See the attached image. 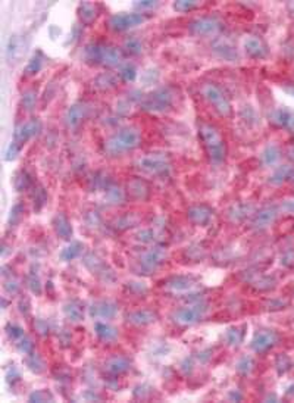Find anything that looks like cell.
Segmentation results:
<instances>
[{
	"instance_id": "7402d4cb",
	"label": "cell",
	"mask_w": 294,
	"mask_h": 403,
	"mask_svg": "<svg viewBox=\"0 0 294 403\" xmlns=\"http://www.w3.org/2000/svg\"><path fill=\"white\" fill-rule=\"evenodd\" d=\"M55 227H56L58 234L62 235L64 238H69V235L72 234V228H71L68 219H66L64 215L56 216V219H55Z\"/></svg>"
},
{
	"instance_id": "484cf974",
	"label": "cell",
	"mask_w": 294,
	"mask_h": 403,
	"mask_svg": "<svg viewBox=\"0 0 294 403\" xmlns=\"http://www.w3.org/2000/svg\"><path fill=\"white\" fill-rule=\"evenodd\" d=\"M107 369L110 372H124L128 369V362L124 358H113L109 364H107Z\"/></svg>"
},
{
	"instance_id": "f546056e",
	"label": "cell",
	"mask_w": 294,
	"mask_h": 403,
	"mask_svg": "<svg viewBox=\"0 0 294 403\" xmlns=\"http://www.w3.org/2000/svg\"><path fill=\"white\" fill-rule=\"evenodd\" d=\"M197 6H198V3H196V1H177L174 4V9L180 10V12H187V10L196 9Z\"/></svg>"
},
{
	"instance_id": "5b68a950",
	"label": "cell",
	"mask_w": 294,
	"mask_h": 403,
	"mask_svg": "<svg viewBox=\"0 0 294 403\" xmlns=\"http://www.w3.org/2000/svg\"><path fill=\"white\" fill-rule=\"evenodd\" d=\"M146 19H147V16L144 13H138V12H134V13H116V15L110 16L109 24H110V27L113 30L124 31V30H128L131 27L143 24Z\"/></svg>"
},
{
	"instance_id": "ac0fdd59",
	"label": "cell",
	"mask_w": 294,
	"mask_h": 403,
	"mask_svg": "<svg viewBox=\"0 0 294 403\" xmlns=\"http://www.w3.org/2000/svg\"><path fill=\"white\" fill-rule=\"evenodd\" d=\"M261 159H262V164L266 165V167L275 165L278 162V159H280V149L275 144L266 146V149L261 155Z\"/></svg>"
},
{
	"instance_id": "9c48e42d",
	"label": "cell",
	"mask_w": 294,
	"mask_h": 403,
	"mask_svg": "<svg viewBox=\"0 0 294 403\" xmlns=\"http://www.w3.org/2000/svg\"><path fill=\"white\" fill-rule=\"evenodd\" d=\"M171 103H172V93L168 89H161L146 99L144 106L150 110H163L165 107L171 106Z\"/></svg>"
},
{
	"instance_id": "d6a6232c",
	"label": "cell",
	"mask_w": 294,
	"mask_h": 403,
	"mask_svg": "<svg viewBox=\"0 0 294 403\" xmlns=\"http://www.w3.org/2000/svg\"><path fill=\"white\" fill-rule=\"evenodd\" d=\"M283 209H284L286 212H289V213H294V201L286 202V203L283 204Z\"/></svg>"
},
{
	"instance_id": "cb8c5ba5",
	"label": "cell",
	"mask_w": 294,
	"mask_h": 403,
	"mask_svg": "<svg viewBox=\"0 0 294 403\" xmlns=\"http://www.w3.org/2000/svg\"><path fill=\"white\" fill-rule=\"evenodd\" d=\"M81 249H83V244H81V243H78V241L71 243L68 247H65V249L62 250L61 256H62V259H65V261H71V259L77 258V256L81 253Z\"/></svg>"
},
{
	"instance_id": "603a6c76",
	"label": "cell",
	"mask_w": 294,
	"mask_h": 403,
	"mask_svg": "<svg viewBox=\"0 0 294 403\" xmlns=\"http://www.w3.org/2000/svg\"><path fill=\"white\" fill-rule=\"evenodd\" d=\"M156 318V315L153 312H149V310H140V312H135L131 315V321L138 324V325H144V324H150L153 322Z\"/></svg>"
},
{
	"instance_id": "30bf717a",
	"label": "cell",
	"mask_w": 294,
	"mask_h": 403,
	"mask_svg": "<svg viewBox=\"0 0 294 403\" xmlns=\"http://www.w3.org/2000/svg\"><path fill=\"white\" fill-rule=\"evenodd\" d=\"M244 49L247 52L249 56L255 58V59H261V58H265L266 53H268V49L265 46V43L255 37V35H250L244 40Z\"/></svg>"
},
{
	"instance_id": "d6986e66",
	"label": "cell",
	"mask_w": 294,
	"mask_h": 403,
	"mask_svg": "<svg viewBox=\"0 0 294 403\" xmlns=\"http://www.w3.org/2000/svg\"><path fill=\"white\" fill-rule=\"evenodd\" d=\"M116 313V304L112 302H100L93 306V315L100 318H112Z\"/></svg>"
},
{
	"instance_id": "6da1fadb",
	"label": "cell",
	"mask_w": 294,
	"mask_h": 403,
	"mask_svg": "<svg viewBox=\"0 0 294 403\" xmlns=\"http://www.w3.org/2000/svg\"><path fill=\"white\" fill-rule=\"evenodd\" d=\"M138 143H140V133L135 128H122L106 141L104 149L110 155H121L124 152L135 149Z\"/></svg>"
},
{
	"instance_id": "f1b7e54d",
	"label": "cell",
	"mask_w": 294,
	"mask_h": 403,
	"mask_svg": "<svg viewBox=\"0 0 294 403\" xmlns=\"http://www.w3.org/2000/svg\"><path fill=\"white\" fill-rule=\"evenodd\" d=\"M119 77H121L122 80H125V81L134 80V77H135V68H134V65L125 64V65L121 68V71H119Z\"/></svg>"
},
{
	"instance_id": "ba28073f",
	"label": "cell",
	"mask_w": 294,
	"mask_h": 403,
	"mask_svg": "<svg viewBox=\"0 0 294 403\" xmlns=\"http://www.w3.org/2000/svg\"><path fill=\"white\" fill-rule=\"evenodd\" d=\"M140 168L149 174H163L168 168V159L163 155H158V153H152L149 156H144L143 159H140Z\"/></svg>"
},
{
	"instance_id": "83f0119b",
	"label": "cell",
	"mask_w": 294,
	"mask_h": 403,
	"mask_svg": "<svg viewBox=\"0 0 294 403\" xmlns=\"http://www.w3.org/2000/svg\"><path fill=\"white\" fill-rule=\"evenodd\" d=\"M80 16L86 21V22H90L96 18V7L95 4H90V3H86L81 6V13Z\"/></svg>"
},
{
	"instance_id": "4316f807",
	"label": "cell",
	"mask_w": 294,
	"mask_h": 403,
	"mask_svg": "<svg viewBox=\"0 0 294 403\" xmlns=\"http://www.w3.org/2000/svg\"><path fill=\"white\" fill-rule=\"evenodd\" d=\"M124 47H125L130 53H132V55L141 53V50H143V44H141V41H140L137 37H130V38H127Z\"/></svg>"
},
{
	"instance_id": "8992f818",
	"label": "cell",
	"mask_w": 294,
	"mask_h": 403,
	"mask_svg": "<svg viewBox=\"0 0 294 403\" xmlns=\"http://www.w3.org/2000/svg\"><path fill=\"white\" fill-rule=\"evenodd\" d=\"M204 313H206V306L203 303L190 304L175 312V321L183 325H192L198 319H201Z\"/></svg>"
},
{
	"instance_id": "52a82bcc",
	"label": "cell",
	"mask_w": 294,
	"mask_h": 403,
	"mask_svg": "<svg viewBox=\"0 0 294 403\" xmlns=\"http://www.w3.org/2000/svg\"><path fill=\"white\" fill-rule=\"evenodd\" d=\"M190 30L196 35H215L221 30V22L215 16H200L190 24Z\"/></svg>"
},
{
	"instance_id": "44dd1931",
	"label": "cell",
	"mask_w": 294,
	"mask_h": 403,
	"mask_svg": "<svg viewBox=\"0 0 294 403\" xmlns=\"http://www.w3.org/2000/svg\"><path fill=\"white\" fill-rule=\"evenodd\" d=\"M210 216H212L210 210L204 206H196L190 210V218L196 224H206L210 219Z\"/></svg>"
},
{
	"instance_id": "9a60e30c",
	"label": "cell",
	"mask_w": 294,
	"mask_h": 403,
	"mask_svg": "<svg viewBox=\"0 0 294 403\" xmlns=\"http://www.w3.org/2000/svg\"><path fill=\"white\" fill-rule=\"evenodd\" d=\"M165 259V252L161 249H153L150 252H147L143 258V267L147 269H155L156 267H159Z\"/></svg>"
},
{
	"instance_id": "4fadbf2b",
	"label": "cell",
	"mask_w": 294,
	"mask_h": 403,
	"mask_svg": "<svg viewBox=\"0 0 294 403\" xmlns=\"http://www.w3.org/2000/svg\"><path fill=\"white\" fill-rule=\"evenodd\" d=\"M40 130V122L38 121H30L27 124H24L21 128H18V131L15 133V143H24L28 138H31L34 134H37V131Z\"/></svg>"
},
{
	"instance_id": "3957f363",
	"label": "cell",
	"mask_w": 294,
	"mask_h": 403,
	"mask_svg": "<svg viewBox=\"0 0 294 403\" xmlns=\"http://www.w3.org/2000/svg\"><path fill=\"white\" fill-rule=\"evenodd\" d=\"M86 58L92 64L118 65L122 61V55L116 47L106 44H90L86 49Z\"/></svg>"
},
{
	"instance_id": "1f68e13d",
	"label": "cell",
	"mask_w": 294,
	"mask_h": 403,
	"mask_svg": "<svg viewBox=\"0 0 294 403\" xmlns=\"http://www.w3.org/2000/svg\"><path fill=\"white\" fill-rule=\"evenodd\" d=\"M40 67H41V59H38V58H33L31 59V62H30V65H28V68H27V71L31 74V72H35V71H38L40 69Z\"/></svg>"
},
{
	"instance_id": "8fae6325",
	"label": "cell",
	"mask_w": 294,
	"mask_h": 403,
	"mask_svg": "<svg viewBox=\"0 0 294 403\" xmlns=\"http://www.w3.org/2000/svg\"><path fill=\"white\" fill-rule=\"evenodd\" d=\"M277 341V336L271 331H262L259 334H256L255 340H253V349L256 352H265L268 349H271Z\"/></svg>"
},
{
	"instance_id": "277c9868",
	"label": "cell",
	"mask_w": 294,
	"mask_h": 403,
	"mask_svg": "<svg viewBox=\"0 0 294 403\" xmlns=\"http://www.w3.org/2000/svg\"><path fill=\"white\" fill-rule=\"evenodd\" d=\"M201 93L206 98V101L213 106V109L219 115L227 116L231 112L229 101H228V99L225 98V95L222 93V90L218 86H215V84H204L203 89H201Z\"/></svg>"
},
{
	"instance_id": "5bb4252c",
	"label": "cell",
	"mask_w": 294,
	"mask_h": 403,
	"mask_svg": "<svg viewBox=\"0 0 294 403\" xmlns=\"http://www.w3.org/2000/svg\"><path fill=\"white\" fill-rule=\"evenodd\" d=\"M277 215H278V213H277V209H275V207H265V209H262V210L256 215L253 225H255L256 228H265V227L271 225V224L275 221Z\"/></svg>"
},
{
	"instance_id": "ffe728a7",
	"label": "cell",
	"mask_w": 294,
	"mask_h": 403,
	"mask_svg": "<svg viewBox=\"0 0 294 403\" xmlns=\"http://www.w3.org/2000/svg\"><path fill=\"white\" fill-rule=\"evenodd\" d=\"M292 175H293L292 167H290V165H283V167H280V168H277V169L274 171V174H272V177H271V183H272V184H281V183H284L287 178H290Z\"/></svg>"
},
{
	"instance_id": "d4e9b609",
	"label": "cell",
	"mask_w": 294,
	"mask_h": 403,
	"mask_svg": "<svg viewBox=\"0 0 294 403\" xmlns=\"http://www.w3.org/2000/svg\"><path fill=\"white\" fill-rule=\"evenodd\" d=\"M96 333H98V336L101 340H113L118 336L116 330L112 328L107 324H98L96 325Z\"/></svg>"
},
{
	"instance_id": "7a4b0ae2",
	"label": "cell",
	"mask_w": 294,
	"mask_h": 403,
	"mask_svg": "<svg viewBox=\"0 0 294 403\" xmlns=\"http://www.w3.org/2000/svg\"><path fill=\"white\" fill-rule=\"evenodd\" d=\"M200 135H201V140L204 143V147H206L210 159L215 164L222 162L225 158V144H224V140H222L219 131L215 127L204 124L200 128Z\"/></svg>"
},
{
	"instance_id": "7c38bea8",
	"label": "cell",
	"mask_w": 294,
	"mask_h": 403,
	"mask_svg": "<svg viewBox=\"0 0 294 403\" xmlns=\"http://www.w3.org/2000/svg\"><path fill=\"white\" fill-rule=\"evenodd\" d=\"M213 50L216 52V55H219L221 58L227 59V61H234L237 59V50L234 49V46L225 40V38H218L213 41Z\"/></svg>"
},
{
	"instance_id": "e575fe53",
	"label": "cell",
	"mask_w": 294,
	"mask_h": 403,
	"mask_svg": "<svg viewBox=\"0 0 294 403\" xmlns=\"http://www.w3.org/2000/svg\"><path fill=\"white\" fill-rule=\"evenodd\" d=\"M293 95H294V90H293Z\"/></svg>"
},
{
	"instance_id": "e0dca14e",
	"label": "cell",
	"mask_w": 294,
	"mask_h": 403,
	"mask_svg": "<svg viewBox=\"0 0 294 403\" xmlns=\"http://www.w3.org/2000/svg\"><path fill=\"white\" fill-rule=\"evenodd\" d=\"M86 115H87V107L83 106V104H75L68 110L66 121H68V124L71 127H75L86 118Z\"/></svg>"
},
{
	"instance_id": "836d02e7",
	"label": "cell",
	"mask_w": 294,
	"mask_h": 403,
	"mask_svg": "<svg viewBox=\"0 0 294 403\" xmlns=\"http://www.w3.org/2000/svg\"><path fill=\"white\" fill-rule=\"evenodd\" d=\"M292 158L294 159V149H292Z\"/></svg>"
},
{
	"instance_id": "4dcf8cb0",
	"label": "cell",
	"mask_w": 294,
	"mask_h": 403,
	"mask_svg": "<svg viewBox=\"0 0 294 403\" xmlns=\"http://www.w3.org/2000/svg\"><path fill=\"white\" fill-rule=\"evenodd\" d=\"M81 309L80 307H77V306H69V307H66V315L69 316V318H72L74 321H78V318L81 316Z\"/></svg>"
},
{
	"instance_id": "2e32d148",
	"label": "cell",
	"mask_w": 294,
	"mask_h": 403,
	"mask_svg": "<svg viewBox=\"0 0 294 403\" xmlns=\"http://www.w3.org/2000/svg\"><path fill=\"white\" fill-rule=\"evenodd\" d=\"M274 121L287 130H294V113L289 109H278L274 112Z\"/></svg>"
}]
</instances>
